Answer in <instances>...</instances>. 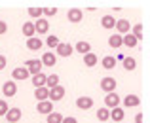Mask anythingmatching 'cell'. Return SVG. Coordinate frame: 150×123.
<instances>
[{"instance_id": "cell-1", "label": "cell", "mask_w": 150, "mask_h": 123, "mask_svg": "<svg viewBox=\"0 0 150 123\" xmlns=\"http://www.w3.org/2000/svg\"><path fill=\"white\" fill-rule=\"evenodd\" d=\"M25 68H27V72H29V76H36V74H40L42 72V63H40V59H29V61L25 63Z\"/></svg>"}, {"instance_id": "cell-2", "label": "cell", "mask_w": 150, "mask_h": 123, "mask_svg": "<svg viewBox=\"0 0 150 123\" xmlns=\"http://www.w3.org/2000/svg\"><path fill=\"white\" fill-rule=\"evenodd\" d=\"M63 97H65V87L63 85H55L48 93V101L50 102H59V101H63Z\"/></svg>"}, {"instance_id": "cell-3", "label": "cell", "mask_w": 150, "mask_h": 123, "mask_svg": "<svg viewBox=\"0 0 150 123\" xmlns=\"http://www.w3.org/2000/svg\"><path fill=\"white\" fill-rule=\"evenodd\" d=\"M99 87L105 91V93H114V91H116V80L110 78V76H106V78H103L99 82Z\"/></svg>"}, {"instance_id": "cell-4", "label": "cell", "mask_w": 150, "mask_h": 123, "mask_svg": "<svg viewBox=\"0 0 150 123\" xmlns=\"http://www.w3.org/2000/svg\"><path fill=\"white\" fill-rule=\"evenodd\" d=\"M120 97H118L116 93H106L105 95V108H108V110H112V108H118L120 106Z\"/></svg>"}, {"instance_id": "cell-5", "label": "cell", "mask_w": 150, "mask_h": 123, "mask_svg": "<svg viewBox=\"0 0 150 123\" xmlns=\"http://www.w3.org/2000/svg\"><path fill=\"white\" fill-rule=\"evenodd\" d=\"M72 53H74V47L70 46V44L61 42L57 47H55V55H59V57H70Z\"/></svg>"}, {"instance_id": "cell-6", "label": "cell", "mask_w": 150, "mask_h": 123, "mask_svg": "<svg viewBox=\"0 0 150 123\" xmlns=\"http://www.w3.org/2000/svg\"><path fill=\"white\" fill-rule=\"evenodd\" d=\"M34 25V34H46L50 30V21L48 19H36V21L33 23Z\"/></svg>"}, {"instance_id": "cell-7", "label": "cell", "mask_w": 150, "mask_h": 123, "mask_svg": "<svg viewBox=\"0 0 150 123\" xmlns=\"http://www.w3.org/2000/svg\"><path fill=\"white\" fill-rule=\"evenodd\" d=\"M67 19H69L70 23H80L82 19H84V11H82L80 8H70V10L67 11Z\"/></svg>"}, {"instance_id": "cell-8", "label": "cell", "mask_w": 150, "mask_h": 123, "mask_svg": "<svg viewBox=\"0 0 150 123\" xmlns=\"http://www.w3.org/2000/svg\"><path fill=\"white\" fill-rule=\"evenodd\" d=\"M2 93L6 95L8 98L15 97V93H17V83H15L13 80H8V82H6V83L2 85Z\"/></svg>"}, {"instance_id": "cell-9", "label": "cell", "mask_w": 150, "mask_h": 123, "mask_svg": "<svg viewBox=\"0 0 150 123\" xmlns=\"http://www.w3.org/2000/svg\"><path fill=\"white\" fill-rule=\"evenodd\" d=\"M21 116H23V112L19 108H10L6 112V123H17L21 119Z\"/></svg>"}, {"instance_id": "cell-10", "label": "cell", "mask_w": 150, "mask_h": 123, "mask_svg": "<svg viewBox=\"0 0 150 123\" xmlns=\"http://www.w3.org/2000/svg\"><path fill=\"white\" fill-rule=\"evenodd\" d=\"M40 63H42V66H53V65H57V55H55L53 51H46V53L42 55Z\"/></svg>"}, {"instance_id": "cell-11", "label": "cell", "mask_w": 150, "mask_h": 123, "mask_svg": "<svg viewBox=\"0 0 150 123\" xmlns=\"http://www.w3.org/2000/svg\"><path fill=\"white\" fill-rule=\"evenodd\" d=\"M42 46H44V42H42L38 36L27 38V49L29 51H38V49H42Z\"/></svg>"}, {"instance_id": "cell-12", "label": "cell", "mask_w": 150, "mask_h": 123, "mask_svg": "<svg viewBox=\"0 0 150 123\" xmlns=\"http://www.w3.org/2000/svg\"><path fill=\"white\" fill-rule=\"evenodd\" d=\"M36 110H38V114H44V116H48V114L53 112V102L42 101V102H38V104H36Z\"/></svg>"}, {"instance_id": "cell-13", "label": "cell", "mask_w": 150, "mask_h": 123, "mask_svg": "<svg viewBox=\"0 0 150 123\" xmlns=\"http://www.w3.org/2000/svg\"><path fill=\"white\" fill-rule=\"evenodd\" d=\"M76 106H78V110H89L93 106V98L91 97H78Z\"/></svg>"}, {"instance_id": "cell-14", "label": "cell", "mask_w": 150, "mask_h": 123, "mask_svg": "<svg viewBox=\"0 0 150 123\" xmlns=\"http://www.w3.org/2000/svg\"><path fill=\"white\" fill-rule=\"evenodd\" d=\"M11 78H13V80H27V78H29V72H27L25 66H17V68L11 70Z\"/></svg>"}, {"instance_id": "cell-15", "label": "cell", "mask_w": 150, "mask_h": 123, "mask_svg": "<svg viewBox=\"0 0 150 123\" xmlns=\"http://www.w3.org/2000/svg\"><path fill=\"white\" fill-rule=\"evenodd\" d=\"M116 30L118 32H120V36H124V34H127L129 32V29H131V27H129V21L127 19H120V21H116Z\"/></svg>"}, {"instance_id": "cell-16", "label": "cell", "mask_w": 150, "mask_h": 123, "mask_svg": "<svg viewBox=\"0 0 150 123\" xmlns=\"http://www.w3.org/2000/svg\"><path fill=\"white\" fill-rule=\"evenodd\" d=\"M141 104V98L137 97V95H127V97L124 98V106L125 108H135V106Z\"/></svg>"}, {"instance_id": "cell-17", "label": "cell", "mask_w": 150, "mask_h": 123, "mask_svg": "<svg viewBox=\"0 0 150 123\" xmlns=\"http://www.w3.org/2000/svg\"><path fill=\"white\" fill-rule=\"evenodd\" d=\"M97 63H99V59H97V55H95V53H91V51H89V53H86V55H84V65L88 66V68H93Z\"/></svg>"}, {"instance_id": "cell-18", "label": "cell", "mask_w": 150, "mask_h": 123, "mask_svg": "<svg viewBox=\"0 0 150 123\" xmlns=\"http://www.w3.org/2000/svg\"><path fill=\"white\" fill-rule=\"evenodd\" d=\"M48 93H50L48 87H36V89H34V97H36V101H38V102L48 101Z\"/></svg>"}, {"instance_id": "cell-19", "label": "cell", "mask_w": 150, "mask_h": 123, "mask_svg": "<svg viewBox=\"0 0 150 123\" xmlns=\"http://www.w3.org/2000/svg\"><path fill=\"white\" fill-rule=\"evenodd\" d=\"M137 44H139V42H137V38L133 36V34L127 32V34H124V36H122V46H125V47H135Z\"/></svg>"}, {"instance_id": "cell-20", "label": "cell", "mask_w": 150, "mask_h": 123, "mask_svg": "<svg viewBox=\"0 0 150 123\" xmlns=\"http://www.w3.org/2000/svg\"><path fill=\"white\" fill-rule=\"evenodd\" d=\"M101 65H103V68H105V70H112L114 66H116V57H112V55H106V57H103Z\"/></svg>"}, {"instance_id": "cell-21", "label": "cell", "mask_w": 150, "mask_h": 123, "mask_svg": "<svg viewBox=\"0 0 150 123\" xmlns=\"http://www.w3.org/2000/svg\"><path fill=\"white\" fill-rule=\"evenodd\" d=\"M124 117H125V112L120 108V106H118V108H112V110H110V117H108V119H112V121H122Z\"/></svg>"}, {"instance_id": "cell-22", "label": "cell", "mask_w": 150, "mask_h": 123, "mask_svg": "<svg viewBox=\"0 0 150 123\" xmlns=\"http://www.w3.org/2000/svg\"><path fill=\"white\" fill-rule=\"evenodd\" d=\"M72 47H74V51H78V53H82V55H86V53L91 51V44L89 42H78L76 46H72Z\"/></svg>"}, {"instance_id": "cell-23", "label": "cell", "mask_w": 150, "mask_h": 123, "mask_svg": "<svg viewBox=\"0 0 150 123\" xmlns=\"http://www.w3.org/2000/svg\"><path fill=\"white\" fill-rule=\"evenodd\" d=\"M108 46L112 47V49H120V47H122V36H120V34H110Z\"/></svg>"}, {"instance_id": "cell-24", "label": "cell", "mask_w": 150, "mask_h": 123, "mask_svg": "<svg viewBox=\"0 0 150 123\" xmlns=\"http://www.w3.org/2000/svg\"><path fill=\"white\" fill-rule=\"evenodd\" d=\"M114 25H116V19H114L112 15H105V17L101 19V27H103V29H106V30L114 29Z\"/></svg>"}, {"instance_id": "cell-25", "label": "cell", "mask_w": 150, "mask_h": 123, "mask_svg": "<svg viewBox=\"0 0 150 123\" xmlns=\"http://www.w3.org/2000/svg\"><path fill=\"white\" fill-rule=\"evenodd\" d=\"M33 85H34V89L36 87H46V74H36V76H33Z\"/></svg>"}, {"instance_id": "cell-26", "label": "cell", "mask_w": 150, "mask_h": 123, "mask_svg": "<svg viewBox=\"0 0 150 123\" xmlns=\"http://www.w3.org/2000/svg\"><path fill=\"white\" fill-rule=\"evenodd\" d=\"M23 34H25L27 38H33L34 36V25H33V21L23 23Z\"/></svg>"}, {"instance_id": "cell-27", "label": "cell", "mask_w": 150, "mask_h": 123, "mask_svg": "<svg viewBox=\"0 0 150 123\" xmlns=\"http://www.w3.org/2000/svg\"><path fill=\"white\" fill-rule=\"evenodd\" d=\"M129 34H133V36L137 38V42L143 40V38H144V34H143V25H141V23H137V25L131 29V32H129Z\"/></svg>"}, {"instance_id": "cell-28", "label": "cell", "mask_w": 150, "mask_h": 123, "mask_svg": "<svg viewBox=\"0 0 150 123\" xmlns=\"http://www.w3.org/2000/svg\"><path fill=\"white\" fill-rule=\"evenodd\" d=\"M55 85H59V76H57V74L46 76V87H48V89H53Z\"/></svg>"}, {"instance_id": "cell-29", "label": "cell", "mask_w": 150, "mask_h": 123, "mask_svg": "<svg viewBox=\"0 0 150 123\" xmlns=\"http://www.w3.org/2000/svg\"><path fill=\"white\" fill-rule=\"evenodd\" d=\"M59 44H61V40H59V38L55 36V34H50V36L46 38V46H48L50 49H55V47H57Z\"/></svg>"}, {"instance_id": "cell-30", "label": "cell", "mask_w": 150, "mask_h": 123, "mask_svg": "<svg viewBox=\"0 0 150 123\" xmlns=\"http://www.w3.org/2000/svg\"><path fill=\"white\" fill-rule=\"evenodd\" d=\"M124 68L125 70H135L137 68V61L133 57H124Z\"/></svg>"}, {"instance_id": "cell-31", "label": "cell", "mask_w": 150, "mask_h": 123, "mask_svg": "<svg viewBox=\"0 0 150 123\" xmlns=\"http://www.w3.org/2000/svg\"><path fill=\"white\" fill-rule=\"evenodd\" d=\"M110 117V110L108 108H99L97 110V119L99 121H108Z\"/></svg>"}, {"instance_id": "cell-32", "label": "cell", "mask_w": 150, "mask_h": 123, "mask_svg": "<svg viewBox=\"0 0 150 123\" xmlns=\"http://www.w3.org/2000/svg\"><path fill=\"white\" fill-rule=\"evenodd\" d=\"M63 121V116L59 112H51V114H48V121L46 123H61Z\"/></svg>"}, {"instance_id": "cell-33", "label": "cell", "mask_w": 150, "mask_h": 123, "mask_svg": "<svg viewBox=\"0 0 150 123\" xmlns=\"http://www.w3.org/2000/svg\"><path fill=\"white\" fill-rule=\"evenodd\" d=\"M29 15H30V17H34V19H40L42 8H29Z\"/></svg>"}, {"instance_id": "cell-34", "label": "cell", "mask_w": 150, "mask_h": 123, "mask_svg": "<svg viewBox=\"0 0 150 123\" xmlns=\"http://www.w3.org/2000/svg\"><path fill=\"white\" fill-rule=\"evenodd\" d=\"M55 13H57V8H42V15L46 17H53Z\"/></svg>"}, {"instance_id": "cell-35", "label": "cell", "mask_w": 150, "mask_h": 123, "mask_svg": "<svg viewBox=\"0 0 150 123\" xmlns=\"http://www.w3.org/2000/svg\"><path fill=\"white\" fill-rule=\"evenodd\" d=\"M8 102L6 101H0V116H6V112H8Z\"/></svg>"}, {"instance_id": "cell-36", "label": "cell", "mask_w": 150, "mask_h": 123, "mask_svg": "<svg viewBox=\"0 0 150 123\" xmlns=\"http://www.w3.org/2000/svg\"><path fill=\"white\" fill-rule=\"evenodd\" d=\"M6 32H8V23L0 21V34H6Z\"/></svg>"}, {"instance_id": "cell-37", "label": "cell", "mask_w": 150, "mask_h": 123, "mask_svg": "<svg viewBox=\"0 0 150 123\" xmlns=\"http://www.w3.org/2000/svg\"><path fill=\"white\" fill-rule=\"evenodd\" d=\"M6 65H8V59L4 57V55H0V70L6 68Z\"/></svg>"}, {"instance_id": "cell-38", "label": "cell", "mask_w": 150, "mask_h": 123, "mask_svg": "<svg viewBox=\"0 0 150 123\" xmlns=\"http://www.w3.org/2000/svg\"><path fill=\"white\" fill-rule=\"evenodd\" d=\"M61 123H78V119H76V117H72V116H69V117H63Z\"/></svg>"}, {"instance_id": "cell-39", "label": "cell", "mask_w": 150, "mask_h": 123, "mask_svg": "<svg viewBox=\"0 0 150 123\" xmlns=\"http://www.w3.org/2000/svg\"><path fill=\"white\" fill-rule=\"evenodd\" d=\"M135 123H143V114H137L135 116Z\"/></svg>"}]
</instances>
